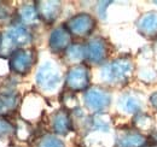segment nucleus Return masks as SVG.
Here are the masks:
<instances>
[{"mask_svg":"<svg viewBox=\"0 0 157 147\" xmlns=\"http://www.w3.org/2000/svg\"><path fill=\"white\" fill-rule=\"evenodd\" d=\"M139 77L145 82H151V81L157 78V74L152 69H146V70H143L141 73L139 74Z\"/></svg>","mask_w":157,"mask_h":147,"instance_id":"393cba45","label":"nucleus"},{"mask_svg":"<svg viewBox=\"0 0 157 147\" xmlns=\"http://www.w3.org/2000/svg\"><path fill=\"white\" fill-rule=\"evenodd\" d=\"M146 138L136 129H121L115 138V147H143Z\"/></svg>","mask_w":157,"mask_h":147,"instance_id":"f8f14e48","label":"nucleus"},{"mask_svg":"<svg viewBox=\"0 0 157 147\" xmlns=\"http://www.w3.org/2000/svg\"><path fill=\"white\" fill-rule=\"evenodd\" d=\"M62 104H63V109L67 110L68 112H71V111H75L78 110V109H80L78 107V98H76L75 93L68 92V91L63 93Z\"/></svg>","mask_w":157,"mask_h":147,"instance_id":"5701e85b","label":"nucleus"},{"mask_svg":"<svg viewBox=\"0 0 157 147\" xmlns=\"http://www.w3.org/2000/svg\"><path fill=\"white\" fill-rule=\"evenodd\" d=\"M150 103H151L152 107L157 111V92H155L151 96H150Z\"/></svg>","mask_w":157,"mask_h":147,"instance_id":"cd10ccee","label":"nucleus"},{"mask_svg":"<svg viewBox=\"0 0 157 147\" xmlns=\"http://www.w3.org/2000/svg\"><path fill=\"white\" fill-rule=\"evenodd\" d=\"M9 147H24V146H18V145H12V146H9Z\"/></svg>","mask_w":157,"mask_h":147,"instance_id":"7c9ffc66","label":"nucleus"},{"mask_svg":"<svg viewBox=\"0 0 157 147\" xmlns=\"http://www.w3.org/2000/svg\"><path fill=\"white\" fill-rule=\"evenodd\" d=\"M35 147H65V144L58 135H55L53 133H47L38 139Z\"/></svg>","mask_w":157,"mask_h":147,"instance_id":"412c9836","label":"nucleus"},{"mask_svg":"<svg viewBox=\"0 0 157 147\" xmlns=\"http://www.w3.org/2000/svg\"><path fill=\"white\" fill-rule=\"evenodd\" d=\"M15 124V135L20 141H28L33 134V128L30 123L22 117H18L17 121L13 123Z\"/></svg>","mask_w":157,"mask_h":147,"instance_id":"6ab92c4d","label":"nucleus"},{"mask_svg":"<svg viewBox=\"0 0 157 147\" xmlns=\"http://www.w3.org/2000/svg\"><path fill=\"white\" fill-rule=\"evenodd\" d=\"M9 16H11L10 11H9V6L4 5V2H0V19L7 18Z\"/></svg>","mask_w":157,"mask_h":147,"instance_id":"bb28decb","label":"nucleus"},{"mask_svg":"<svg viewBox=\"0 0 157 147\" xmlns=\"http://www.w3.org/2000/svg\"><path fill=\"white\" fill-rule=\"evenodd\" d=\"M109 51H110L109 42L104 37H92L87 41V43H85V52H86L85 63L93 65L101 64L108 58Z\"/></svg>","mask_w":157,"mask_h":147,"instance_id":"6e6552de","label":"nucleus"},{"mask_svg":"<svg viewBox=\"0 0 157 147\" xmlns=\"http://www.w3.org/2000/svg\"><path fill=\"white\" fill-rule=\"evenodd\" d=\"M15 135V124L6 117H0V139H7Z\"/></svg>","mask_w":157,"mask_h":147,"instance_id":"b1692460","label":"nucleus"},{"mask_svg":"<svg viewBox=\"0 0 157 147\" xmlns=\"http://www.w3.org/2000/svg\"><path fill=\"white\" fill-rule=\"evenodd\" d=\"M33 42V34L30 29L12 23L0 32V58L9 59L16 51L30 47Z\"/></svg>","mask_w":157,"mask_h":147,"instance_id":"f257e3e1","label":"nucleus"},{"mask_svg":"<svg viewBox=\"0 0 157 147\" xmlns=\"http://www.w3.org/2000/svg\"><path fill=\"white\" fill-rule=\"evenodd\" d=\"M22 96L21 94H1L0 93V117L13 115L21 107Z\"/></svg>","mask_w":157,"mask_h":147,"instance_id":"2eb2a0df","label":"nucleus"},{"mask_svg":"<svg viewBox=\"0 0 157 147\" xmlns=\"http://www.w3.org/2000/svg\"><path fill=\"white\" fill-rule=\"evenodd\" d=\"M16 13V23L30 29L32 27L39 25L40 19L35 9L34 2H23L15 11Z\"/></svg>","mask_w":157,"mask_h":147,"instance_id":"ddd939ff","label":"nucleus"},{"mask_svg":"<svg viewBox=\"0 0 157 147\" xmlns=\"http://www.w3.org/2000/svg\"><path fill=\"white\" fill-rule=\"evenodd\" d=\"M64 85L68 92H85L91 87V73L87 64L81 63L73 65L68 69Z\"/></svg>","mask_w":157,"mask_h":147,"instance_id":"39448f33","label":"nucleus"},{"mask_svg":"<svg viewBox=\"0 0 157 147\" xmlns=\"http://www.w3.org/2000/svg\"><path fill=\"white\" fill-rule=\"evenodd\" d=\"M134 71V63L131 57L121 55L104 64L100 69V80L110 87L126 86Z\"/></svg>","mask_w":157,"mask_h":147,"instance_id":"f03ea898","label":"nucleus"},{"mask_svg":"<svg viewBox=\"0 0 157 147\" xmlns=\"http://www.w3.org/2000/svg\"><path fill=\"white\" fill-rule=\"evenodd\" d=\"M137 29L140 35L154 39L157 37V12L151 11L144 13L137 22Z\"/></svg>","mask_w":157,"mask_h":147,"instance_id":"4468645a","label":"nucleus"},{"mask_svg":"<svg viewBox=\"0 0 157 147\" xmlns=\"http://www.w3.org/2000/svg\"><path fill=\"white\" fill-rule=\"evenodd\" d=\"M118 110L126 115H137L141 110V101L137 95L132 93H124L118 99Z\"/></svg>","mask_w":157,"mask_h":147,"instance_id":"dca6fc26","label":"nucleus"},{"mask_svg":"<svg viewBox=\"0 0 157 147\" xmlns=\"http://www.w3.org/2000/svg\"><path fill=\"white\" fill-rule=\"evenodd\" d=\"M133 126L137 131H151L154 128V118L147 113L139 112L133 117Z\"/></svg>","mask_w":157,"mask_h":147,"instance_id":"aec40b11","label":"nucleus"},{"mask_svg":"<svg viewBox=\"0 0 157 147\" xmlns=\"http://www.w3.org/2000/svg\"><path fill=\"white\" fill-rule=\"evenodd\" d=\"M63 82L62 69L55 60H45L35 74V86L41 93L53 94Z\"/></svg>","mask_w":157,"mask_h":147,"instance_id":"7ed1b4c3","label":"nucleus"},{"mask_svg":"<svg viewBox=\"0 0 157 147\" xmlns=\"http://www.w3.org/2000/svg\"><path fill=\"white\" fill-rule=\"evenodd\" d=\"M156 50H157V46H156Z\"/></svg>","mask_w":157,"mask_h":147,"instance_id":"473e14b6","label":"nucleus"},{"mask_svg":"<svg viewBox=\"0 0 157 147\" xmlns=\"http://www.w3.org/2000/svg\"><path fill=\"white\" fill-rule=\"evenodd\" d=\"M63 55H64V60L68 64H70V66L85 63V57H86L85 43H71Z\"/></svg>","mask_w":157,"mask_h":147,"instance_id":"a211bd4d","label":"nucleus"},{"mask_svg":"<svg viewBox=\"0 0 157 147\" xmlns=\"http://www.w3.org/2000/svg\"><path fill=\"white\" fill-rule=\"evenodd\" d=\"M109 4H111V1H101L98 5V13L101 18H105V9L109 6Z\"/></svg>","mask_w":157,"mask_h":147,"instance_id":"a878e982","label":"nucleus"},{"mask_svg":"<svg viewBox=\"0 0 157 147\" xmlns=\"http://www.w3.org/2000/svg\"><path fill=\"white\" fill-rule=\"evenodd\" d=\"M152 138H154V140H155L154 144H157V130H154V133H152Z\"/></svg>","mask_w":157,"mask_h":147,"instance_id":"c85d7f7f","label":"nucleus"},{"mask_svg":"<svg viewBox=\"0 0 157 147\" xmlns=\"http://www.w3.org/2000/svg\"><path fill=\"white\" fill-rule=\"evenodd\" d=\"M73 43V36L68 32L64 24L56 27L48 37V47L50 51L55 55L64 53L65 50Z\"/></svg>","mask_w":157,"mask_h":147,"instance_id":"9d476101","label":"nucleus"},{"mask_svg":"<svg viewBox=\"0 0 157 147\" xmlns=\"http://www.w3.org/2000/svg\"><path fill=\"white\" fill-rule=\"evenodd\" d=\"M64 25L68 29V32L71 34V36L83 39L90 36L93 33L97 25V21L91 13L80 12L70 17L64 23Z\"/></svg>","mask_w":157,"mask_h":147,"instance_id":"0eeeda50","label":"nucleus"},{"mask_svg":"<svg viewBox=\"0 0 157 147\" xmlns=\"http://www.w3.org/2000/svg\"><path fill=\"white\" fill-rule=\"evenodd\" d=\"M111 129V119L106 112L93 113L88 119V130L90 131H103L109 133Z\"/></svg>","mask_w":157,"mask_h":147,"instance_id":"f3484780","label":"nucleus"},{"mask_svg":"<svg viewBox=\"0 0 157 147\" xmlns=\"http://www.w3.org/2000/svg\"><path fill=\"white\" fill-rule=\"evenodd\" d=\"M36 60L38 53L34 47L21 48L9 58L10 73L15 76H25L33 70Z\"/></svg>","mask_w":157,"mask_h":147,"instance_id":"20e7f679","label":"nucleus"},{"mask_svg":"<svg viewBox=\"0 0 157 147\" xmlns=\"http://www.w3.org/2000/svg\"><path fill=\"white\" fill-rule=\"evenodd\" d=\"M40 22L53 24L62 12V2L57 0H38L34 1Z\"/></svg>","mask_w":157,"mask_h":147,"instance_id":"1a4fd4ad","label":"nucleus"},{"mask_svg":"<svg viewBox=\"0 0 157 147\" xmlns=\"http://www.w3.org/2000/svg\"><path fill=\"white\" fill-rule=\"evenodd\" d=\"M50 127L55 135H58V136L68 135L74 129L70 112H68L64 109H59L52 112L50 117Z\"/></svg>","mask_w":157,"mask_h":147,"instance_id":"9b49d317","label":"nucleus"},{"mask_svg":"<svg viewBox=\"0 0 157 147\" xmlns=\"http://www.w3.org/2000/svg\"><path fill=\"white\" fill-rule=\"evenodd\" d=\"M111 93L101 86H91L83 93V104L92 113L105 112L111 105Z\"/></svg>","mask_w":157,"mask_h":147,"instance_id":"423d86ee","label":"nucleus"},{"mask_svg":"<svg viewBox=\"0 0 157 147\" xmlns=\"http://www.w3.org/2000/svg\"><path fill=\"white\" fill-rule=\"evenodd\" d=\"M143 147H157V144H149V145H145Z\"/></svg>","mask_w":157,"mask_h":147,"instance_id":"c756f323","label":"nucleus"},{"mask_svg":"<svg viewBox=\"0 0 157 147\" xmlns=\"http://www.w3.org/2000/svg\"><path fill=\"white\" fill-rule=\"evenodd\" d=\"M18 80L15 75L2 76L0 78V93L1 94H16V87H17Z\"/></svg>","mask_w":157,"mask_h":147,"instance_id":"4be33fe9","label":"nucleus"},{"mask_svg":"<svg viewBox=\"0 0 157 147\" xmlns=\"http://www.w3.org/2000/svg\"><path fill=\"white\" fill-rule=\"evenodd\" d=\"M155 4H157V0H156V1H155Z\"/></svg>","mask_w":157,"mask_h":147,"instance_id":"2f4dec72","label":"nucleus"}]
</instances>
